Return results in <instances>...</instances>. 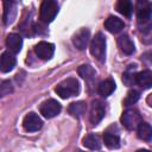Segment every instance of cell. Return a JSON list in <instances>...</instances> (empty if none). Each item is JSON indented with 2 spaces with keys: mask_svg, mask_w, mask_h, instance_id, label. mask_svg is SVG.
Instances as JSON below:
<instances>
[{
  "mask_svg": "<svg viewBox=\"0 0 152 152\" xmlns=\"http://www.w3.org/2000/svg\"><path fill=\"white\" fill-rule=\"evenodd\" d=\"M55 91L57 93V95H59L62 99H68L70 96H75L78 94L80 91V84L78 81L74 77L66 78L64 81H62L56 88Z\"/></svg>",
  "mask_w": 152,
  "mask_h": 152,
  "instance_id": "cell-1",
  "label": "cell"
},
{
  "mask_svg": "<svg viewBox=\"0 0 152 152\" xmlns=\"http://www.w3.org/2000/svg\"><path fill=\"white\" fill-rule=\"evenodd\" d=\"M58 13V4L53 0H44L40 5L39 8V19L45 23L49 24L51 23L55 17Z\"/></svg>",
  "mask_w": 152,
  "mask_h": 152,
  "instance_id": "cell-2",
  "label": "cell"
},
{
  "mask_svg": "<svg viewBox=\"0 0 152 152\" xmlns=\"http://www.w3.org/2000/svg\"><path fill=\"white\" fill-rule=\"evenodd\" d=\"M90 53L100 62L104 59L106 55V37L99 32L90 42Z\"/></svg>",
  "mask_w": 152,
  "mask_h": 152,
  "instance_id": "cell-3",
  "label": "cell"
},
{
  "mask_svg": "<svg viewBox=\"0 0 152 152\" xmlns=\"http://www.w3.org/2000/svg\"><path fill=\"white\" fill-rule=\"evenodd\" d=\"M61 109H62V106L59 102H57L56 100L53 99H49L46 101H44L40 107H39V112L40 114L46 118V119H51V118H55L56 115H58L61 113Z\"/></svg>",
  "mask_w": 152,
  "mask_h": 152,
  "instance_id": "cell-4",
  "label": "cell"
},
{
  "mask_svg": "<svg viewBox=\"0 0 152 152\" xmlns=\"http://www.w3.org/2000/svg\"><path fill=\"white\" fill-rule=\"evenodd\" d=\"M121 122L127 129H134L141 122V115L137 109H126L121 115Z\"/></svg>",
  "mask_w": 152,
  "mask_h": 152,
  "instance_id": "cell-5",
  "label": "cell"
},
{
  "mask_svg": "<svg viewBox=\"0 0 152 152\" xmlns=\"http://www.w3.org/2000/svg\"><path fill=\"white\" fill-rule=\"evenodd\" d=\"M152 17V2L140 0L137 4V18L139 24L146 25Z\"/></svg>",
  "mask_w": 152,
  "mask_h": 152,
  "instance_id": "cell-6",
  "label": "cell"
},
{
  "mask_svg": "<svg viewBox=\"0 0 152 152\" xmlns=\"http://www.w3.org/2000/svg\"><path fill=\"white\" fill-rule=\"evenodd\" d=\"M42 126H43L42 119L33 112L26 114L24 120H23V127L27 132H36V131L40 129Z\"/></svg>",
  "mask_w": 152,
  "mask_h": 152,
  "instance_id": "cell-7",
  "label": "cell"
},
{
  "mask_svg": "<svg viewBox=\"0 0 152 152\" xmlns=\"http://www.w3.org/2000/svg\"><path fill=\"white\" fill-rule=\"evenodd\" d=\"M34 52L36 55L43 59V61H48L53 56L55 52V45L48 42H39L36 46H34Z\"/></svg>",
  "mask_w": 152,
  "mask_h": 152,
  "instance_id": "cell-8",
  "label": "cell"
},
{
  "mask_svg": "<svg viewBox=\"0 0 152 152\" xmlns=\"http://www.w3.org/2000/svg\"><path fill=\"white\" fill-rule=\"evenodd\" d=\"M106 114V107L103 102L95 100L91 103V110H90V122L93 125H97Z\"/></svg>",
  "mask_w": 152,
  "mask_h": 152,
  "instance_id": "cell-9",
  "label": "cell"
},
{
  "mask_svg": "<svg viewBox=\"0 0 152 152\" xmlns=\"http://www.w3.org/2000/svg\"><path fill=\"white\" fill-rule=\"evenodd\" d=\"M89 38H90V32L88 28H81L72 38V43L78 49V50H84L89 43Z\"/></svg>",
  "mask_w": 152,
  "mask_h": 152,
  "instance_id": "cell-10",
  "label": "cell"
},
{
  "mask_svg": "<svg viewBox=\"0 0 152 152\" xmlns=\"http://www.w3.org/2000/svg\"><path fill=\"white\" fill-rule=\"evenodd\" d=\"M17 59L11 51H5L0 58V69L2 72H10L15 66Z\"/></svg>",
  "mask_w": 152,
  "mask_h": 152,
  "instance_id": "cell-11",
  "label": "cell"
},
{
  "mask_svg": "<svg viewBox=\"0 0 152 152\" xmlns=\"http://www.w3.org/2000/svg\"><path fill=\"white\" fill-rule=\"evenodd\" d=\"M104 27L107 28V31H109L110 33H119L124 27H125V23L114 15H110L104 21Z\"/></svg>",
  "mask_w": 152,
  "mask_h": 152,
  "instance_id": "cell-12",
  "label": "cell"
},
{
  "mask_svg": "<svg viewBox=\"0 0 152 152\" xmlns=\"http://www.w3.org/2000/svg\"><path fill=\"white\" fill-rule=\"evenodd\" d=\"M6 45L12 53H18L23 46V38L17 33H11L6 38Z\"/></svg>",
  "mask_w": 152,
  "mask_h": 152,
  "instance_id": "cell-13",
  "label": "cell"
},
{
  "mask_svg": "<svg viewBox=\"0 0 152 152\" xmlns=\"http://www.w3.org/2000/svg\"><path fill=\"white\" fill-rule=\"evenodd\" d=\"M135 83L142 89H148L152 87V71L142 70L135 75Z\"/></svg>",
  "mask_w": 152,
  "mask_h": 152,
  "instance_id": "cell-14",
  "label": "cell"
},
{
  "mask_svg": "<svg viewBox=\"0 0 152 152\" xmlns=\"http://www.w3.org/2000/svg\"><path fill=\"white\" fill-rule=\"evenodd\" d=\"M118 45L120 48V50L125 53V55H132L135 50L134 48V43L132 42V39L127 36V34H124V36H120L118 38Z\"/></svg>",
  "mask_w": 152,
  "mask_h": 152,
  "instance_id": "cell-15",
  "label": "cell"
},
{
  "mask_svg": "<svg viewBox=\"0 0 152 152\" xmlns=\"http://www.w3.org/2000/svg\"><path fill=\"white\" fill-rule=\"evenodd\" d=\"M103 142H104V145L108 148H112V150L119 148L120 147V138H119V134L118 133H114V132H110V131L104 132V134H103Z\"/></svg>",
  "mask_w": 152,
  "mask_h": 152,
  "instance_id": "cell-16",
  "label": "cell"
},
{
  "mask_svg": "<svg viewBox=\"0 0 152 152\" xmlns=\"http://www.w3.org/2000/svg\"><path fill=\"white\" fill-rule=\"evenodd\" d=\"M83 145L87 148L95 151V150H100L101 148L102 142H101V139H100V137L97 134L91 133V134H88L87 137L83 138Z\"/></svg>",
  "mask_w": 152,
  "mask_h": 152,
  "instance_id": "cell-17",
  "label": "cell"
},
{
  "mask_svg": "<svg viewBox=\"0 0 152 152\" xmlns=\"http://www.w3.org/2000/svg\"><path fill=\"white\" fill-rule=\"evenodd\" d=\"M99 94L103 97H107L109 96L114 90H115V82L112 80V78H107L104 81H102L100 84H99Z\"/></svg>",
  "mask_w": 152,
  "mask_h": 152,
  "instance_id": "cell-18",
  "label": "cell"
},
{
  "mask_svg": "<svg viewBox=\"0 0 152 152\" xmlns=\"http://www.w3.org/2000/svg\"><path fill=\"white\" fill-rule=\"evenodd\" d=\"M137 134L141 140L150 141L152 139V126L147 122H140L137 127Z\"/></svg>",
  "mask_w": 152,
  "mask_h": 152,
  "instance_id": "cell-19",
  "label": "cell"
},
{
  "mask_svg": "<svg viewBox=\"0 0 152 152\" xmlns=\"http://www.w3.org/2000/svg\"><path fill=\"white\" fill-rule=\"evenodd\" d=\"M4 6H5V10H4V23H5V25H8L14 19V15H15L14 6H15V4L14 2H10V1H5Z\"/></svg>",
  "mask_w": 152,
  "mask_h": 152,
  "instance_id": "cell-20",
  "label": "cell"
},
{
  "mask_svg": "<svg viewBox=\"0 0 152 152\" xmlns=\"http://www.w3.org/2000/svg\"><path fill=\"white\" fill-rule=\"evenodd\" d=\"M86 109H87V106H86V103L82 102V101L72 102V103H70V106H69V108H68L69 113H70L72 116H75V118H81V116L86 113Z\"/></svg>",
  "mask_w": 152,
  "mask_h": 152,
  "instance_id": "cell-21",
  "label": "cell"
},
{
  "mask_svg": "<svg viewBox=\"0 0 152 152\" xmlns=\"http://www.w3.org/2000/svg\"><path fill=\"white\" fill-rule=\"evenodd\" d=\"M116 10L119 13H121L125 17H131L133 7H132V2L129 0H120L116 2Z\"/></svg>",
  "mask_w": 152,
  "mask_h": 152,
  "instance_id": "cell-22",
  "label": "cell"
},
{
  "mask_svg": "<svg viewBox=\"0 0 152 152\" xmlns=\"http://www.w3.org/2000/svg\"><path fill=\"white\" fill-rule=\"evenodd\" d=\"M77 71H78V75H80L82 78L87 80V81L93 80V78L95 77V75H96L95 69H94L91 65H89V64H83V65H81Z\"/></svg>",
  "mask_w": 152,
  "mask_h": 152,
  "instance_id": "cell-23",
  "label": "cell"
},
{
  "mask_svg": "<svg viewBox=\"0 0 152 152\" xmlns=\"http://www.w3.org/2000/svg\"><path fill=\"white\" fill-rule=\"evenodd\" d=\"M139 97H140V93H139L138 90H135V89H132V90H129V91L127 93L126 99L124 100V104H125V106L134 104V103L139 100Z\"/></svg>",
  "mask_w": 152,
  "mask_h": 152,
  "instance_id": "cell-24",
  "label": "cell"
},
{
  "mask_svg": "<svg viewBox=\"0 0 152 152\" xmlns=\"http://www.w3.org/2000/svg\"><path fill=\"white\" fill-rule=\"evenodd\" d=\"M12 90H13V88H12V84H11V82H10V81H4V82L1 83L0 93H1V95H2V96L8 95L10 93H12Z\"/></svg>",
  "mask_w": 152,
  "mask_h": 152,
  "instance_id": "cell-25",
  "label": "cell"
},
{
  "mask_svg": "<svg viewBox=\"0 0 152 152\" xmlns=\"http://www.w3.org/2000/svg\"><path fill=\"white\" fill-rule=\"evenodd\" d=\"M146 101H147V103H148V106H151V107H152V94H150V95L147 96V99H146Z\"/></svg>",
  "mask_w": 152,
  "mask_h": 152,
  "instance_id": "cell-26",
  "label": "cell"
},
{
  "mask_svg": "<svg viewBox=\"0 0 152 152\" xmlns=\"http://www.w3.org/2000/svg\"><path fill=\"white\" fill-rule=\"evenodd\" d=\"M137 152H151V151H148V150H144V148H141V150H138Z\"/></svg>",
  "mask_w": 152,
  "mask_h": 152,
  "instance_id": "cell-27",
  "label": "cell"
}]
</instances>
